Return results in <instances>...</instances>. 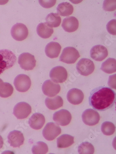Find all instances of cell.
<instances>
[{
  "label": "cell",
  "mask_w": 116,
  "mask_h": 154,
  "mask_svg": "<svg viewBox=\"0 0 116 154\" xmlns=\"http://www.w3.org/2000/svg\"><path fill=\"white\" fill-rule=\"evenodd\" d=\"M116 101V94L111 88L100 87L91 92L89 97L90 105L98 111H105L113 106Z\"/></svg>",
  "instance_id": "6da1fadb"
},
{
  "label": "cell",
  "mask_w": 116,
  "mask_h": 154,
  "mask_svg": "<svg viewBox=\"0 0 116 154\" xmlns=\"http://www.w3.org/2000/svg\"><path fill=\"white\" fill-rule=\"evenodd\" d=\"M16 59L15 54L11 51L6 49L0 50V75L13 67Z\"/></svg>",
  "instance_id": "7a4b0ae2"
},
{
  "label": "cell",
  "mask_w": 116,
  "mask_h": 154,
  "mask_svg": "<svg viewBox=\"0 0 116 154\" xmlns=\"http://www.w3.org/2000/svg\"><path fill=\"white\" fill-rule=\"evenodd\" d=\"M79 57L80 55L77 49L74 47H67L63 49L60 61L67 64H72L75 63Z\"/></svg>",
  "instance_id": "3957f363"
},
{
  "label": "cell",
  "mask_w": 116,
  "mask_h": 154,
  "mask_svg": "<svg viewBox=\"0 0 116 154\" xmlns=\"http://www.w3.org/2000/svg\"><path fill=\"white\" fill-rule=\"evenodd\" d=\"M77 71L81 75L88 76L93 73L95 65L93 62L88 58H82L76 65Z\"/></svg>",
  "instance_id": "277c9868"
},
{
  "label": "cell",
  "mask_w": 116,
  "mask_h": 154,
  "mask_svg": "<svg viewBox=\"0 0 116 154\" xmlns=\"http://www.w3.org/2000/svg\"><path fill=\"white\" fill-rule=\"evenodd\" d=\"M36 63L34 56L29 53H22L18 58V63L21 68L27 71L33 69L36 66Z\"/></svg>",
  "instance_id": "5b68a950"
},
{
  "label": "cell",
  "mask_w": 116,
  "mask_h": 154,
  "mask_svg": "<svg viewBox=\"0 0 116 154\" xmlns=\"http://www.w3.org/2000/svg\"><path fill=\"white\" fill-rule=\"evenodd\" d=\"M61 129L54 123H47L42 131V134L45 139L48 141L54 140L61 133Z\"/></svg>",
  "instance_id": "8992f818"
},
{
  "label": "cell",
  "mask_w": 116,
  "mask_h": 154,
  "mask_svg": "<svg viewBox=\"0 0 116 154\" xmlns=\"http://www.w3.org/2000/svg\"><path fill=\"white\" fill-rule=\"evenodd\" d=\"M11 34L13 38L16 41H23L28 36V29L22 23H16L11 28Z\"/></svg>",
  "instance_id": "52a82bcc"
},
{
  "label": "cell",
  "mask_w": 116,
  "mask_h": 154,
  "mask_svg": "<svg viewBox=\"0 0 116 154\" xmlns=\"http://www.w3.org/2000/svg\"><path fill=\"white\" fill-rule=\"evenodd\" d=\"M14 84L17 91L26 92L29 90L31 87V79L26 75H19L14 79Z\"/></svg>",
  "instance_id": "ba28073f"
},
{
  "label": "cell",
  "mask_w": 116,
  "mask_h": 154,
  "mask_svg": "<svg viewBox=\"0 0 116 154\" xmlns=\"http://www.w3.org/2000/svg\"><path fill=\"white\" fill-rule=\"evenodd\" d=\"M52 81L55 83H63L67 78L66 69L62 66H56L51 69L49 74Z\"/></svg>",
  "instance_id": "9c48e42d"
},
{
  "label": "cell",
  "mask_w": 116,
  "mask_h": 154,
  "mask_svg": "<svg viewBox=\"0 0 116 154\" xmlns=\"http://www.w3.org/2000/svg\"><path fill=\"white\" fill-rule=\"evenodd\" d=\"M32 112L30 105L25 102L17 103L14 108L13 114L19 119H24L29 116Z\"/></svg>",
  "instance_id": "30bf717a"
},
{
  "label": "cell",
  "mask_w": 116,
  "mask_h": 154,
  "mask_svg": "<svg viewBox=\"0 0 116 154\" xmlns=\"http://www.w3.org/2000/svg\"><path fill=\"white\" fill-rule=\"evenodd\" d=\"M82 120L85 125L93 126L98 124L100 120L99 113L92 109L85 110L82 115Z\"/></svg>",
  "instance_id": "8fae6325"
},
{
  "label": "cell",
  "mask_w": 116,
  "mask_h": 154,
  "mask_svg": "<svg viewBox=\"0 0 116 154\" xmlns=\"http://www.w3.org/2000/svg\"><path fill=\"white\" fill-rule=\"evenodd\" d=\"M42 90L45 95L49 97H53L59 93L60 86L52 80H47L43 83Z\"/></svg>",
  "instance_id": "7c38bea8"
},
{
  "label": "cell",
  "mask_w": 116,
  "mask_h": 154,
  "mask_svg": "<svg viewBox=\"0 0 116 154\" xmlns=\"http://www.w3.org/2000/svg\"><path fill=\"white\" fill-rule=\"evenodd\" d=\"M53 119L61 126H66L70 124L72 120V115L67 110L61 109L53 114Z\"/></svg>",
  "instance_id": "4fadbf2b"
},
{
  "label": "cell",
  "mask_w": 116,
  "mask_h": 154,
  "mask_svg": "<svg viewBox=\"0 0 116 154\" xmlns=\"http://www.w3.org/2000/svg\"><path fill=\"white\" fill-rule=\"evenodd\" d=\"M108 50L104 45H95L90 51L91 57L96 61H103L108 56Z\"/></svg>",
  "instance_id": "5bb4252c"
},
{
  "label": "cell",
  "mask_w": 116,
  "mask_h": 154,
  "mask_svg": "<svg viewBox=\"0 0 116 154\" xmlns=\"http://www.w3.org/2000/svg\"><path fill=\"white\" fill-rule=\"evenodd\" d=\"M8 140L10 146L14 148L20 147L24 143V136L20 131H13L8 134Z\"/></svg>",
  "instance_id": "9a60e30c"
},
{
  "label": "cell",
  "mask_w": 116,
  "mask_h": 154,
  "mask_svg": "<svg viewBox=\"0 0 116 154\" xmlns=\"http://www.w3.org/2000/svg\"><path fill=\"white\" fill-rule=\"evenodd\" d=\"M84 98V94L83 92L78 88H72L67 93V100L70 103L75 105L82 103Z\"/></svg>",
  "instance_id": "2e32d148"
},
{
  "label": "cell",
  "mask_w": 116,
  "mask_h": 154,
  "mask_svg": "<svg viewBox=\"0 0 116 154\" xmlns=\"http://www.w3.org/2000/svg\"><path fill=\"white\" fill-rule=\"evenodd\" d=\"M79 23L77 18L73 16L66 17L63 20L62 27L65 31L72 32L78 29Z\"/></svg>",
  "instance_id": "e0dca14e"
},
{
  "label": "cell",
  "mask_w": 116,
  "mask_h": 154,
  "mask_svg": "<svg viewBox=\"0 0 116 154\" xmlns=\"http://www.w3.org/2000/svg\"><path fill=\"white\" fill-rule=\"evenodd\" d=\"M61 49V46L59 43L56 42H51L46 46L45 53L49 58H56L59 56Z\"/></svg>",
  "instance_id": "ac0fdd59"
},
{
  "label": "cell",
  "mask_w": 116,
  "mask_h": 154,
  "mask_svg": "<svg viewBox=\"0 0 116 154\" xmlns=\"http://www.w3.org/2000/svg\"><path fill=\"white\" fill-rule=\"evenodd\" d=\"M45 123L44 115L40 113H35L30 117L28 121L29 125L32 129L40 130Z\"/></svg>",
  "instance_id": "d6986e66"
},
{
  "label": "cell",
  "mask_w": 116,
  "mask_h": 154,
  "mask_svg": "<svg viewBox=\"0 0 116 154\" xmlns=\"http://www.w3.org/2000/svg\"><path fill=\"white\" fill-rule=\"evenodd\" d=\"M37 34L43 38H48L53 33V29L46 23H40L37 27Z\"/></svg>",
  "instance_id": "ffe728a7"
},
{
  "label": "cell",
  "mask_w": 116,
  "mask_h": 154,
  "mask_svg": "<svg viewBox=\"0 0 116 154\" xmlns=\"http://www.w3.org/2000/svg\"><path fill=\"white\" fill-rule=\"evenodd\" d=\"M45 104L48 109L55 110L62 107L63 105V100L60 96L52 98L47 97L45 100Z\"/></svg>",
  "instance_id": "44dd1931"
},
{
  "label": "cell",
  "mask_w": 116,
  "mask_h": 154,
  "mask_svg": "<svg viewBox=\"0 0 116 154\" xmlns=\"http://www.w3.org/2000/svg\"><path fill=\"white\" fill-rule=\"evenodd\" d=\"M73 143L74 137L68 134H63L57 138V147L59 148H66Z\"/></svg>",
  "instance_id": "7402d4cb"
},
{
  "label": "cell",
  "mask_w": 116,
  "mask_h": 154,
  "mask_svg": "<svg viewBox=\"0 0 116 154\" xmlns=\"http://www.w3.org/2000/svg\"><path fill=\"white\" fill-rule=\"evenodd\" d=\"M57 12L59 15L62 16H69L73 13V6L68 2H62L57 6Z\"/></svg>",
  "instance_id": "603a6c76"
},
{
  "label": "cell",
  "mask_w": 116,
  "mask_h": 154,
  "mask_svg": "<svg viewBox=\"0 0 116 154\" xmlns=\"http://www.w3.org/2000/svg\"><path fill=\"white\" fill-rule=\"evenodd\" d=\"M101 69L107 74H111L116 72V59L112 58H108L102 63Z\"/></svg>",
  "instance_id": "cb8c5ba5"
},
{
  "label": "cell",
  "mask_w": 116,
  "mask_h": 154,
  "mask_svg": "<svg viewBox=\"0 0 116 154\" xmlns=\"http://www.w3.org/2000/svg\"><path fill=\"white\" fill-rule=\"evenodd\" d=\"M46 21L48 25L53 28L59 26L61 23V19L58 14L51 13L47 16Z\"/></svg>",
  "instance_id": "d4e9b609"
},
{
  "label": "cell",
  "mask_w": 116,
  "mask_h": 154,
  "mask_svg": "<svg viewBox=\"0 0 116 154\" xmlns=\"http://www.w3.org/2000/svg\"><path fill=\"white\" fill-rule=\"evenodd\" d=\"M14 88L10 83L2 82L0 83V97L8 98L13 93Z\"/></svg>",
  "instance_id": "484cf974"
},
{
  "label": "cell",
  "mask_w": 116,
  "mask_h": 154,
  "mask_svg": "<svg viewBox=\"0 0 116 154\" xmlns=\"http://www.w3.org/2000/svg\"><path fill=\"white\" fill-rule=\"evenodd\" d=\"M32 151L34 154H46L48 151V146L45 143L40 141L34 145Z\"/></svg>",
  "instance_id": "4316f807"
},
{
  "label": "cell",
  "mask_w": 116,
  "mask_h": 154,
  "mask_svg": "<svg viewBox=\"0 0 116 154\" xmlns=\"http://www.w3.org/2000/svg\"><path fill=\"white\" fill-rule=\"evenodd\" d=\"M94 151V146L87 142L82 143L78 147V152L80 154H92Z\"/></svg>",
  "instance_id": "83f0119b"
},
{
  "label": "cell",
  "mask_w": 116,
  "mask_h": 154,
  "mask_svg": "<svg viewBox=\"0 0 116 154\" xmlns=\"http://www.w3.org/2000/svg\"><path fill=\"white\" fill-rule=\"evenodd\" d=\"M101 129L102 132L104 135L111 136L113 135L115 132L116 127L111 122L106 121L102 124Z\"/></svg>",
  "instance_id": "f1b7e54d"
},
{
  "label": "cell",
  "mask_w": 116,
  "mask_h": 154,
  "mask_svg": "<svg viewBox=\"0 0 116 154\" xmlns=\"http://www.w3.org/2000/svg\"><path fill=\"white\" fill-rule=\"evenodd\" d=\"M116 1H105L103 3V9L106 11L116 10Z\"/></svg>",
  "instance_id": "f546056e"
},
{
  "label": "cell",
  "mask_w": 116,
  "mask_h": 154,
  "mask_svg": "<svg viewBox=\"0 0 116 154\" xmlns=\"http://www.w3.org/2000/svg\"><path fill=\"white\" fill-rule=\"evenodd\" d=\"M116 20L115 19L110 20L107 23L106 28H107V31L110 34L116 35Z\"/></svg>",
  "instance_id": "4dcf8cb0"
},
{
  "label": "cell",
  "mask_w": 116,
  "mask_h": 154,
  "mask_svg": "<svg viewBox=\"0 0 116 154\" xmlns=\"http://www.w3.org/2000/svg\"><path fill=\"white\" fill-rule=\"evenodd\" d=\"M40 4L44 8H49L54 6L56 1H39Z\"/></svg>",
  "instance_id": "1f68e13d"
},
{
  "label": "cell",
  "mask_w": 116,
  "mask_h": 154,
  "mask_svg": "<svg viewBox=\"0 0 116 154\" xmlns=\"http://www.w3.org/2000/svg\"><path fill=\"white\" fill-rule=\"evenodd\" d=\"M108 85L110 87L116 89V74L111 75L108 80Z\"/></svg>",
  "instance_id": "d6a6232c"
},
{
  "label": "cell",
  "mask_w": 116,
  "mask_h": 154,
  "mask_svg": "<svg viewBox=\"0 0 116 154\" xmlns=\"http://www.w3.org/2000/svg\"><path fill=\"white\" fill-rule=\"evenodd\" d=\"M3 143H4V142H3V139L2 138V137L0 135V149L2 148V146H3Z\"/></svg>",
  "instance_id": "836d02e7"
},
{
  "label": "cell",
  "mask_w": 116,
  "mask_h": 154,
  "mask_svg": "<svg viewBox=\"0 0 116 154\" xmlns=\"http://www.w3.org/2000/svg\"><path fill=\"white\" fill-rule=\"evenodd\" d=\"M2 82H3V81L1 79H0V83H2Z\"/></svg>",
  "instance_id": "e575fe53"
}]
</instances>
